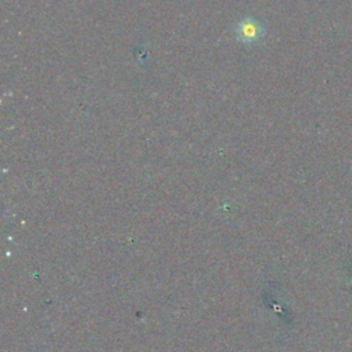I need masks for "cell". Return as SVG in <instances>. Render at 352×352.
<instances>
[{
    "instance_id": "6da1fadb",
    "label": "cell",
    "mask_w": 352,
    "mask_h": 352,
    "mask_svg": "<svg viewBox=\"0 0 352 352\" xmlns=\"http://www.w3.org/2000/svg\"><path fill=\"white\" fill-rule=\"evenodd\" d=\"M234 32L236 41L243 45H252L264 36L263 25L253 16H245L238 21Z\"/></svg>"
}]
</instances>
